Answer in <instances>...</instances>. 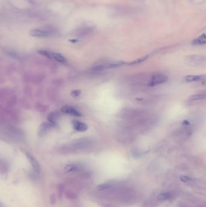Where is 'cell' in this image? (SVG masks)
<instances>
[{"mask_svg":"<svg viewBox=\"0 0 206 207\" xmlns=\"http://www.w3.org/2000/svg\"><path fill=\"white\" fill-rule=\"evenodd\" d=\"M148 58V55H146V56L143 57H141V58H139V59H136V60L134 61L129 63V64H130V65H134V64H140V63H142L143 61H145Z\"/></svg>","mask_w":206,"mask_h":207,"instance_id":"obj_19","label":"cell"},{"mask_svg":"<svg viewBox=\"0 0 206 207\" xmlns=\"http://www.w3.org/2000/svg\"><path fill=\"white\" fill-rule=\"evenodd\" d=\"M93 145L94 141L92 139L90 138H81L62 146L61 148V151H63V153L84 151L91 148Z\"/></svg>","mask_w":206,"mask_h":207,"instance_id":"obj_1","label":"cell"},{"mask_svg":"<svg viewBox=\"0 0 206 207\" xmlns=\"http://www.w3.org/2000/svg\"><path fill=\"white\" fill-rule=\"evenodd\" d=\"M72 123L74 129L78 131H85L88 129V126L82 122L74 120L72 122Z\"/></svg>","mask_w":206,"mask_h":207,"instance_id":"obj_5","label":"cell"},{"mask_svg":"<svg viewBox=\"0 0 206 207\" xmlns=\"http://www.w3.org/2000/svg\"><path fill=\"white\" fill-rule=\"evenodd\" d=\"M57 33L50 29H36L30 32V35L37 38H49L54 36Z\"/></svg>","mask_w":206,"mask_h":207,"instance_id":"obj_2","label":"cell"},{"mask_svg":"<svg viewBox=\"0 0 206 207\" xmlns=\"http://www.w3.org/2000/svg\"><path fill=\"white\" fill-rule=\"evenodd\" d=\"M206 99V91L201 93L193 95L189 97V99L191 101H199Z\"/></svg>","mask_w":206,"mask_h":207,"instance_id":"obj_12","label":"cell"},{"mask_svg":"<svg viewBox=\"0 0 206 207\" xmlns=\"http://www.w3.org/2000/svg\"><path fill=\"white\" fill-rule=\"evenodd\" d=\"M53 124L54 123H51V122H49V123H43L40 127L39 131V135H44V134L48 130H49L50 129H51V128L53 126Z\"/></svg>","mask_w":206,"mask_h":207,"instance_id":"obj_10","label":"cell"},{"mask_svg":"<svg viewBox=\"0 0 206 207\" xmlns=\"http://www.w3.org/2000/svg\"><path fill=\"white\" fill-rule=\"evenodd\" d=\"M52 59L62 63H65L66 62V59L62 54L58 53H52Z\"/></svg>","mask_w":206,"mask_h":207,"instance_id":"obj_15","label":"cell"},{"mask_svg":"<svg viewBox=\"0 0 206 207\" xmlns=\"http://www.w3.org/2000/svg\"><path fill=\"white\" fill-rule=\"evenodd\" d=\"M62 111L65 113L75 116H81L80 113L78 110H77L76 108L71 106H65L64 107H62Z\"/></svg>","mask_w":206,"mask_h":207,"instance_id":"obj_7","label":"cell"},{"mask_svg":"<svg viewBox=\"0 0 206 207\" xmlns=\"http://www.w3.org/2000/svg\"><path fill=\"white\" fill-rule=\"evenodd\" d=\"M168 80V78L165 75L163 74H155L153 75L151 80L148 84L149 86L154 87L156 86H158L160 84H163L167 82Z\"/></svg>","mask_w":206,"mask_h":207,"instance_id":"obj_4","label":"cell"},{"mask_svg":"<svg viewBox=\"0 0 206 207\" xmlns=\"http://www.w3.org/2000/svg\"><path fill=\"white\" fill-rule=\"evenodd\" d=\"M1 207H5V206H4L1 204Z\"/></svg>","mask_w":206,"mask_h":207,"instance_id":"obj_23","label":"cell"},{"mask_svg":"<svg viewBox=\"0 0 206 207\" xmlns=\"http://www.w3.org/2000/svg\"><path fill=\"white\" fill-rule=\"evenodd\" d=\"M206 63V58L203 56L192 55L187 57L186 59V64L191 67L201 65Z\"/></svg>","mask_w":206,"mask_h":207,"instance_id":"obj_3","label":"cell"},{"mask_svg":"<svg viewBox=\"0 0 206 207\" xmlns=\"http://www.w3.org/2000/svg\"><path fill=\"white\" fill-rule=\"evenodd\" d=\"M94 31V29L90 27H85L78 29L76 32V35L78 36H86L91 35Z\"/></svg>","mask_w":206,"mask_h":207,"instance_id":"obj_6","label":"cell"},{"mask_svg":"<svg viewBox=\"0 0 206 207\" xmlns=\"http://www.w3.org/2000/svg\"><path fill=\"white\" fill-rule=\"evenodd\" d=\"M203 76H196V75H188L185 77L184 81L187 82H193L200 81L203 80Z\"/></svg>","mask_w":206,"mask_h":207,"instance_id":"obj_11","label":"cell"},{"mask_svg":"<svg viewBox=\"0 0 206 207\" xmlns=\"http://www.w3.org/2000/svg\"><path fill=\"white\" fill-rule=\"evenodd\" d=\"M56 202V196L54 193H52L50 196V203L51 205H54Z\"/></svg>","mask_w":206,"mask_h":207,"instance_id":"obj_21","label":"cell"},{"mask_svg":"<svg viewBox=\"0 0 206 207\" xmlns=\"http://www.w3.org/2000/svg\"><path fill=\"white\" fill-rule=\"evenodd\" d=\"M114 185L113 184H103L99 185L97 187V189L99 191H105V190H112L114 189Z\"/></svg>","mask_w":206,"mask_h":207,"instance_id":"obj_14","label":"cell"},{"mask_svg":"<svg viewBox=\"0 0 206 207\" xmlns=\"http://www.w3.org/2000/svg\"><path fill=\"white\" fill-rule=\"evenodd\" d=\"M26 156L27 157L28 160L30 162L31 165H32L33 170H35V172H36V173L39 172H40L39 164L38 163V162H37V161L35 159V158L33 157V156H32L29 153H26Z\"/></svg>","mask_w":206,"mask_h":207,"instance_id":"obj_8","label":"cell"},{"mask_svg":"<svg viewBox=\"0 0 206 207\" xmlns=\"http://www.w3.org/2000/svg\"><path fill=\"white\" fill-rule=\"evenodd\" d=\"M79 170V167L76 164H70L65 167V170L68 173H71L73 172L78 171Z\"/></svg>","mask_w":206,"mask_h":207,"instance_id":"obj_16","label":"cell"},{"mask_svg":"<svg viewBox=\"0 0 206 207\" xmlns=\"http://www.w3.org/2000/svg\"><path fill=\"white\" fill-rule=\"evenodd\" d=\"M170 194L168 193H162L161 194H160V195L158 196V199L160 200H167L170 197Z\"/></svg>","mask_w":206,"mask_h":207,"instance_id":"obj_20","label":"cell"},{"mask_svg":"<svg viewBox=\"0 0 206 207\" xmlns=\"http://www.w3.org/2000/svg\"><path fill=\"white\" fill-rule=\"evenodd\" d=\"M182 180L184 182H187V181H190L191 179L189 178L186 177V176H182Z\"/></svg>","mask_w":206,"mask_h":207,"instance_id":"obj_22","label":"cell"},{"mask_svg":"<svg viewBox=\"0 0 206 207\" xmlns=\"http://www.w3.org/2000/svg\"><path fill=\"white\" fill-rule=\"evenodd\" d=\"M64 190V185L62 184H59L57 185V191L58 194V197L59 199H61L63 195V192Z\"/></svg>","mask_w":206,"mask_h":207,"instance_id":"obj_17","label":"cell"},{"mask_svg":"<svg viewBox=\"0 0 206 207\" xmlns=\"http://www.w3.org/2000/svg\"><path fill=\"white\" fill-rule=\"evenodd\" d=\"M65 196L69 199H76L77 198V194L72 191L68 190L65 192Z\"/></svg>","mask_w":206,"mask_h":207,"instance_id":"obj_18","label":"cell"},{"mask_svg":"<svg viewBox=\"0 0 206 207\" xmlns=\"http://www.w3.org/2000/svg\"><path fill=\"white\" fill-rule=\"evenodd\" d=\"M7 133L10 136H12V138H21L22 136V133L20 132V130L16 129L15 127L9 128L7 130Z\"/></svg>","mask_w":206,"mask_h":207,"instance_id":"obj_9","label":"cell"},{"mask_svg":"<svg viewBox=\"0 0 206 207\" xmlns=\"http://www.w3.org/2000/svg\"><path fill=\"white\" fill-rule=\"evenodd\" d=\"M206 44V35L203 34L195 39L192 42L193 45H203Z\"/></svg>","mask_w":206,"mask_h":207,"instance_id":"obj_13","label":"cell"}]
</instances>
